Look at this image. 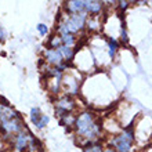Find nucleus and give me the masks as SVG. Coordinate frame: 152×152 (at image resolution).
<instances>
[{
    "mask_svg": "<svg viewBox=\"0 0 152 152\" xmlns=\"http://www.w3.org/2000/svg\"><path fill=\"white\" fill-rule=\"evenodd\" d=\"M62 46V42H61V36L60 35H54V36L50 37L47 43V48H53V50H58V48Z\"/></svg>",
    "mask_w": 152,
    "mask_h": 152,
    "instance_id": "11",
    "label": "nucleus"
},
{
    "mask_svg": "<svg viewBox=\"0 0 152 152\" xmlns=\"http://www.w3.org/2000/svg\"><path fill=\"white\" fill-rule=\"evenodd\" d=\"M86 26H87L90 31H97V29L101 26L100 21H98V17H88L87 22H86Z\"/></svg>",
    "mask_w": 152,
    "mask_h": 152,
    "instance_id": "13",
    "label": "nucleus"
},
{
    "mask_svg": "<svg viewBox=\"0 0 152 152\" xmlns=\"http://www.w3.org/2000/svg\"><path fill=\"white\" fill-rule=\"evenodd\" d=\"M120 40H122V43H123V44H127L129 43L127 32H126V29H124V28H122V32H120Z\"/></svg>",
    "mask_w": 152,
    "mask_h": 152,
    "instance_id": "17",
    "label": "nucleus"
},
{
    "mask_svg": "<svg viewBox=\"0 0 152 152\" xmlns=\"http://www.w3.org/2000/svg\"><path fill=\"white\" fill-rule=\"evenodd\" d=\"M60 54L62 56L65 62H71V61L75 58V54H76V50L73 47H68V46H61L58 48Z\"/></svg>",
    "mask_w": 152,
    "mask_h": 152,
    "instance_id": "10",
    "label": "nucleus"
},
{
    "mask_svg": "<svg viewBox=\"0 0 152 152\" xmlns=\"http://www.w3.org/2000/svg\"><path fill=\"white\" fill-rule=\"evenodd\" d=\"M109 142L116 152H132V147L134 142V133L132 129H124L120 134L112 137Z\"/></svg>",
    "mask_w": 152,
    "mask_h": 152,
    "instance_id": "3",
    "label": "nucleus"
},
{
    "mask_svg": "<svg viewBox=\"0 0 152 152\" xmlns=\"http://www.w3.org/2000/svg\"><path fill=\"white\" fill-rule=\"evenodd\" d=\"M37 31H39V33L42 35V36H46V33L48 32V28H47V25L39 24V25H37Z\"/></svg>",
    "mask_w": 152,
    "mask_h": 152,
    "instance_id": "16",
    "label": "nucleus"
},
{
    "mask_svg": "<svg viewBox=\"0 0 152 152\" xmlns=\"http://www.w3.org/2000/svg\"><path fill=\"white\" fill-rule=\"evenodd\" d=\"M61 42H62V46H68V47H73L76 43V36L75 35H62L61 36Z\"/></svg>",
    "mask_w": 152,
    "mask_h": 152,
    "instance_id": "12",
    "label": "nucleus"
},
{
    "mask_svg": "<svg viewBox=\"0 0 152 152\" xmlns=\"http://www.w3.org/2000/svg\"><path fill=\"white\" fill-rule=\"evenodd\" d=\"M44 58L46 62L51 66H61L62 64H65L64 58L60 54L58 50H53V48H46L44 50Z\"/></svg>",
    "mask_w": 152,
    "mask_h": 152,
    "instance_id": "6",
    "label": "nucleus"
},
{
    "mask_svg": "<svg viewBox=\"0 0 152 152\" xmlns=\"http://www.w3.org/2000/svg\"><path fill=\"white\" fill-rule=\"evenodd\" d=\"M75 108H76V101L71 96L64 94V96L58 97L56 100V112L60 118L66 115V113H72Z\"/></svg>",
    "mask_w": 152,
    "mask_h": 152,
    "instance_id": "4",
    "label": "nucleus"
},
{
    "mask_svg": "<svg viewBox=\"0 0 152 152\" xmlns=\"http://www.w3.org/2000/svg\"><path fill=\"white\" fill-rule=\"evenodd\" d=\"M108 51H109V57L111 58H113L116 54V51H118V48H119V44H118V42H116L113 37H109L108 39Z\"/></svg>",
    "mask_w": 152,
    "mask_h": 152,
    "instance_id": "15",
    "label": "nucleus"
},
{
    "mask_svg": "<svg viewBox=\"0 0 152 152\" xmlns=\"http://www.w3.org/2000/svg\"><path fill=\"white\" fill-rule=\"evenodd\" d=\"M31 120H32V123L36 126L37 129H43L46 124L48 123V116L42 113L39 108H32L31 109Z\"/></svg>",
    "mask_w": 152,
    "mask_h": 152,
    "instance_id": "8",
    "label": "nucleus"
},
{
    "mask_svg": "<svg viewBox=\"0 0 152 152\" xmlns=\"http://www.w3.org/2000/svg\"><path fill=\"white\" fill-rule=\"evenodd\" d=\"M73 127L76 130L77 137L86 141V145L90 142H97L101 136V130H102L101 122L96 118V115L87 111L76 116Z\"/></svg>",
    "mask_w": 152,
    "mask_h": 152,
    "instance_id": "1",
    "label": "nucleus"
},
{
    "mask_svg": "<svg viewBox=\"0 0 152 152\" xmlns=\"http://www.w3.org/2000/svg\"><path fill=\"white\" fill-rule=\"evenodd\" d=\"M118 7H119L120 11H124V10L129 7V1H119V6H118Z\"/></svg>",
    "mask_w": 152,
    "mask_h": 152,
    "instance_id": "18",
    "label": "nucleus"
},
{
    "mask_svg": "<svg viewBox=\"0 0 152 152\" xmlns=\"http://www.w3.org/2000/svg\"><path fill=\"white\" fill-rule=\"evenodd\" d=\"M104 3L98 1V0H84V12L90 17H98L102 11Z\"/></svg>",
    "mask_w": 152,
    "mask_h": 152,
    "instance_id": "7",
    "label": "nucleus"
},
{
    "mask_svg": "<svg viewBox=\"0 0 152 152\" xmlns=\"http://www.w3.org/2000/svg\"><path fill=\"white\" fill-rule=\"evenodd\" d=\"M25 127L21 115L10 105H3L0 102V130L6 137H14Z\"/></svg>",
    "mask_w": 152,
    "mask_h": 152,
    "instance_id": "2",
    "label": "nucleus"
},
{
    "mask_svg": "<svg viewBox=\"0 0 152 152\" xmlns=\"http://www.w3.org/2000/svg\"><path fill=\"white\" fill-rule=\"evenodd\" d=\"M64 8L68 15L84 12V0H69V1H65Z\"/></svg>",
    "mask_w": 152,
    "mask_h": 152,
    "instance_id": "9",
    "label": "nucleus"
},
{
    "mask_svg": "<svg viewBox=\"0 0 152 152\" xmlns=\"http://www.w3.org/2000/svg\"><path fill=\"white\" fill-rule=\"evenodd\" d=\"M33 137L26 127H24L20 133H17L15 136L12 137V144L14 148L20 152H24L26 148H29V144H32Z\"/></svg>",
    "mask_w": 152,
    "mask_h": 152,
    "instance_id": "5",
    "label": "nucleus"
},
{
    "mask_svg": "<svg viewBox=\"0 0 152 152\" xmlns=\"http://www.w3.org/2000/svg\"><path fill=\"white\" fill-rule=\"evenodd\" d=\"M6 37H7V35H6V31H4V28L0 25V42H4L6 40Z\"/></svg>",
    "mask_w": 152,
    "mask_h": 152,
    "instance_id": "19",
    "label": "nucleus"
},
{
    "mask_svg": "<svg viewBox=\"0 0 152 152\" xmlns=\"http://www.w3.org/2000/svg\"><path fill=\"white\" fill-rule=\"evenodd\" d=\"M102 145L97 141V142H90V144L84 145L83 148V152H102Z\"/></svg>",
    "mask_w": 152,
    "mask_h": 152,
    "instance_id": "14",
    "label": "nucleus"
}]
</instances>
